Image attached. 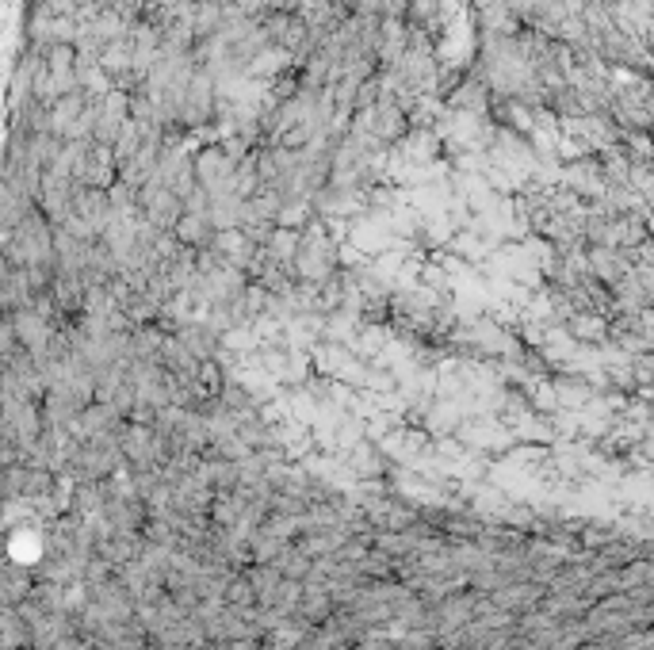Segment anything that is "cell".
Instances as JSON below:
<instances>
[{
	"mask_svg": "<svg viewBox=\"0 0 654 650\" xmlns=\"http://www.w3.org/2000/svg\"><path fill=\"white\" fill-rule=\"evenodd\" d=\"M81 188V180H69L62 173H43L39 180V192H35V211L50 222V226H58V222H66L73 215V195Z\"/></svg>",
	"mask_w": 654,
	"mask_h": 650,
	"instance_id": "6da1fadb",
	"label": "cell"
},
{
	"mask_svg": "<svg viewBox=\"0 0 654 650\" xmlns=\"http://www.w3.org/2000/svg\"><path fill=\"white\" fill-rule=\"evenodd\" d=\"M314 215L326 218V222H345L349 226L352 218L368 215V195L364 188H337V184H326L322 192L310 199Z\"/></svg>",
	"mask_w": 654,
	"mask_h": 650,
	"instance_id": "7a4b0ae2",
	"label": "cell"
},
{
	"mask_svg": "<svg viewBox=\"0 0 654 650\" xmlns=\"http://www.w3.org/2000/svg\"><path fill=\"white\" fill-rule=\"evenodd\" d=\"M192 169H196V184L207 195L230 192V176H234V161L222 153L218 142H207L203 150L192 153Z\"/></svg>",
	"mask_w": 654,
	"mask_h": 650,
	"instance_id": "3957f363",
	"label": "cell"
},
{
	"mask_svg": "<svg viewBox=\"0 0 654 650\" xmlns=\"http://www.w3.org/2000/svg\"><path fill=\"white\" fill-rule=\"evenodd\" d=\"M559 184H563L567 192L578 195L582 203H593V199H601V192H605V176H601V165H597L593 153L559 165Z\"/></svg>",
	"mask_w": 654,
	"mask_h": 650,
	"instance_id": "277c9868",
	"label": "cell"
},
{
	"mask_svg": "<svg viewBox=\"0 0 654 650\" xmlns=\"http://www.w3.org/2000/svg\"><path fill=\"white\" fill-rule=\"evenodd\" d=\"M345 241H349L356 253H364L368 260L383 257V253H391V249H398V245H406V241H398L394 234H387V230H383L371 215L352 218L349 226H345Z\"/></svg>",
	"mask_w": 654,
	"mask_h": 650,
	"instance_id": "5b68a950",
	"label": "cell"
},
{
	"mask_svg": "<svg viewBox=\"0 0 654 650\" xmlns=\"http://www.w3.org/2000/svg\"><path fill=\"white\" fill-rule=\"evenodd\" d=\"M410 50V23L402 16H379V35H375V65L394 69L398 58Z\"/></svg>",
	"mask_w": 654,
	"mask_h": 650,
	"instance_id": "8992f818",
	"label": "cell"
},
{
	"mask_svg": "<svg viewBox=\"0 0 654 650\" xmlns=\"http://www.w3.org/2000/svg\"><path fill=\"white\" fill-rule=\"evenodd\" d=\"M8 322H12V333H16V345L23 352H31V356H39L46 348V341H50V333H54V325L46 322L39 310H31V306L8 314Z\"/></svg>",
	"mask_w": 654,
	"mask_h": 650,
	"instance_id": "52a82bcc",
	"label": "cell"
},
{
	"mask_svg": "<svg viewBox=\"0 0 654 650\" xmlns=\"http://www.w3.org/2000/svg\"><path fill=\"white\" fill-rule=\"evenodd\" d=\"M586 264H589V276L601 283V287H616L632 272L628 257L620 249H609V245H586Z\"/></svg>",
	"mask_w": 654,
	"mask_h": 650,
	"instance_id": "ba28073f",
	"label": "cell"
},
{
	"mask_svg": "<svg viewBox=\"0 0 654 650\" xmlns=\"http://www.w3.org/2000/svg\"><path fill=\"white\" fill-rule=\"evenodd\" d=\"M402 161H410V165H433V161H440V153H444V146H440V138H436V130H425V127H410L398 142L391 146Z\"/></svg>",
	"mask_w": 654,
	"mask_h": 650,
	"instance_id": "9c48e42d",
	"label": "cell"
},
{
	"mask_svg": "<svg viewBox=\"0 0 654 650\" xmlns=\"http://www.w3.org/2000/svg\"><path fill=\"white\" fill-rule=\"evenodd\" d=\"M138 215L146 218L150 226H157V230L169 234V230L176 226V218L184 215V207H180V195H173L169 188H157V192L138 207Z\"/></svg>",
	"mask_w": 654,
	"mask_h": 650,
	"instance_id": "30bf717a",
	"label": "cell"
},
{
	"mask_svg": "<svg viewBox=\"0 0 654 650\" xmlns=\"http://www.w3.org/2000/svg\"><path fill=\"white\" fill-rule=\"evenodd\" d=\"M563 329H567L578 345H605V337H609V318H605V314H593V310H570Z\"/></svg>",
	"mask_w": 654,
	"mask_h": 650,
	"instance_id": "8fae6325",
	"label": "cell"
},
{
	"mask_svg": "<svg viewBox=\"0 0 654 650\" xmlns=\"http://www.w3.org/2000/svg\"><path fill=\"white\" fill-rule=\"evenodd\" d=\"M88 92H81V88H73V92H66V96H58L54 104H50V134H58V138H66L69 127L81 119V111L88 108Z\"/></svg>",
	"mask_w": 654,
	"mask_h": 650,
	"instance_id": "7c38bea8",
	"label": "cell"
},
{
	"mask_svg": "<svg viewBox=\"0 0 654 650\" xmlns=\"http://www.w3.org/2000/svg\"><path fill=\"white\" fill-rule=\"evenodd\" d=\"M291 65L295 62H291L287 50H280V46H264V50H257V54L249 58L245 77H249V81H276V77H284Z\"/></svg>",
	"mask_w": 654,
	"mask_h": 650,
	"instance_id": "4fadbf2b",
	"label": "cell"
},
{
	"mask_svg": "<svg viewBox=\"0 0 654 650\" xmlns=\"http://www.w3.org/2000/svg\"><path fill=\"white\" fill-rule=\"evenodd\" d=\"M173 337L180 345L188 348L196 360H215L218 356V333H211L203 322H188V325H176Z\"/></svg>",
	"mask_w": 654,
	"mask_h": 650,
	"instance_id": "5bb4252c",
	"label": "cell"
},
{
	"mask_svg": "<svg viewBox=\"0 0 654 650\" xmlns=\"http://www.w3.org/2000/svg\"><path fill=\"white\" fill-rule=\"evenodd\" d=\"M299 253V230H287V226H272L268 238L261 245V257L272 260V264H284L291 268V260Z\"/></svg>",
	"mask_w": 654,
	"mask_h": 650,
	"instance_id": "9a60e30c",
	"label": "cell"
},
{
	"mask_svg": "<svg viewBox=\"0 0 654 650\" xmlns=\"http://www.w3.org/2000/svg\"><path fill=\"white\" fill-rule=\"evenodd\" d=\"M551 390H555V402H559V406H570V410H582L589 398H593L589 379L586 375H578V371H563V375L551 383Z\"/></svg>",
	"mask_w": 654,
	"mask_h": 650,
	"instance_id": "2e32d148",
	"label": "cell"
},
{
	"mask_svg": "<svg viewBox=\"0 0 654 650\" xmlns=\"http://www.w3.org/2000/svg\"><path fill=\"white\" fill-rule=\"evenodd\" d=\"M169 234H173L180 245H188V249H207L215 230H211V222L203 215H180Z\"/></svg>",
	"mask_w": 654,
	"mask_h": 650,
	"instance_id": "e0dca14e",
	"label": "cell"
},
{
	"mask_svg": "<svg viewBox=\"0 0 654 650\" xmlns=\"http://www.w3.org/2000/svg\"><path fill=\"white\" fill-rule=\"evenodd\" d=\"M100 69L108 73V81L115 85L119 77H127V73H134L131 69V50H127V39H115V43H104V50H100Z\"/></svg>",
	"mask_w": 654,
	"mask_h": 650,
	"instance_id": "ac0fdd59",
	"label": "cell"
},
{
	"mask_svg": "<svg viewBox=\"0 0 654 650\" xmlns=\"http://www.w3.org/2000/svg\"><path fill=\"white\" fill-rule=\"evenodd\" d=\"M142 150V127L134 123V119H127L123 127H119V134H115V142H111V157H115V173L131 161L134 153Z\"/></svg>",
	"mask_w": 654,
	"mask_h": 650,
	"instance_id": "d6986e66",
	"label": "cell"
},
{
	"mask_svg": "<svg viewBox=\"0 0 654 650\" xmlns=\"http://www.w3.org/2000/svg\"><path fill=\"white\" fill-rule=\"evenodd\" d=\"M257 345H261V341H257V333L249 329V322H245V325H230V329L218 337V348H222V352H234V356L257 352Z\"/></svg>",
	"mask_w": 654,
	"mask_h": 650,
	"instance_id": "ffe728a7",
	"label": "cell"
},
{
	"mask_svg": "<svg viewBox=\"0 0 654 650\" xmlns=\"http://www.w3.org/2000/svg\"><path fill=\"white\" fill-rule=\"evenodd\" d=\"M310 218H314V207H310V203H303V199H284V207H280V215H276V226L303 230Z\"/></svg>",
	"mask_w": 654,
	"mask_h": 650,
	"instance_id": "44dd1931",
	"label": "cell"
},
{
	"mask_svg": "<svg viewBox=\"0 0 654 650\" xmlns=\"http://www.w3.org/2000/svg\"><path fill=\"white\" fill-rule=\"evenodd\" d=\"M180 207H184V215H203L207 218V207H211V195L203 192V188H192V192L184 195V199H180Z\"/></svg>",
	"mask_w": 654,
	"mask_h": 650,
	"instance_id": "7402d4cb",
	"label": "cell"
},
{
	"mask_svg": "<svg viewBox=\"0 0 654 650\" xmlns=\"http://www.w3.org/2000/svg\"><path fill=\"white\" fill-rule=\"evenodd\" d=\"M16 333H12V322H8V318H4V314H0V356H12V352H16Z\"/></svg>",
	"mask_w": 654,
	"mask_h": 650,
	"instance_id": "603a6c76",
	"label": "cell"
},
{
	"mask_svg": "<svg viewBox=\"0 0 654 650\" xmlns=\"http://www.w3.org/2000/svg\"><path fill=\"white\" fill-rule=\"evenodd\" d=\"M406 8H410V0H379V16H402L406 20Z\"/></svg>",
	"mask_w": 654,
	"mask_h": 650,
	"instance_id": "cb8c5ba5",
	"label": "cell"
},
{
	"mask_svg": "<svg viewBox=\"0 0 654 650\" xmlns=\"http://www.w3.org/2000/svg\"><path fill=\"white\" fill-rule=\"evenodd\" d=\"M329 4L341 8V12H352V8H356V0H329Z\"/></svg>",
	"mask_w": 654,
	"mask_h": 650,
	"instance_id": "d4e9b609",
	"label": "cell"
},
{
	"mask_svg": "<svg viewBox=\"0 0 654 650\" xmlns=\"http://www.w3.org/2000/svg\"><path fill=\"white\" fill-rule=\"evenodd\" d=\"M0 375H4V356H0Z\"/></svg>",
	"mask_w": 654,
	"mask_h": 650,
	"instance_id": "484cf974",
	"label": "cell"
},
{
	"mask_svg": "<svg viewBox=\"0 0 654 650\" xmlns=\"http://www.w3.org/2000/svg\"><path fill=\"white\" fill-rule=\"evenodd\" d=\"M0 425H4V413H0Z\"/></svg>",
	"mask_w": 654,
	"mask_h": 650,
	"instance_id": "4316f807",
	"label": "cell"
}]
</instances>
